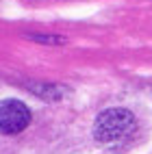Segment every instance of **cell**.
<instances>
[{
	"instance_id": "obj_1",
	"label": "cell",
	"mask_w": 152,
	"mask_h": 154,
	"mask_svg": "<svg viewBox=\"0 0 152 154\" xmlns=\"http://www.w3.org/2000/svg\"><path fill=\"white\" fill-rule=\"evenodd\" d=\"M135 128V117L126 109H107L94 122V137L100 143H117Z\"/></svg>"
},
{
	"instance_id": "obj_2",
	"label": "cell",
	"mask_w": 152,
	"mask_h": 154,
	"mask_svg": "<svg viewBox=\"0 0 152 154\" xmlns=\"http://www.w3.org/2000/svg\"><path fill=\"white\" fill-rule=\"evenodd\" d=\"M30 122V111L20 100H2L0 102V132L2 135H17Z\"/></svg>"
},
{
	"instance_id": "obj_3",
	"label": "cell",
	"mask_w": 152,
	"mask_h": 154,
	"mask_svg": "<svg viewBox=\"0 0 152 154\" xmlns=\"http://www.w3.org/2000/svg\"><path fill=\"white\" fill-rule=\"evenodd\" d=\"M26 87L30 91H35L39 98H46V100H57V98H61V94H63V89L54 87V85H37V83H33V85H26Z\"/></svg>"
},
{
	"instance_id": "obj_4",
	"label": "cell",
	"mask_w": 152,
	"mask_h": 154,
	"mask_svg": "<svg viewBox=\"0 0 152 154\" xmlns=\"http://www.w3.org/2000/svg\"><path fill=\"white\" fill-rule=\"evenodd\" d=\"M28 39H33V42H39V44H52V46H61V44H65V39L63 37H59V35H28Z\"/></svg>"
}]
</instances>
